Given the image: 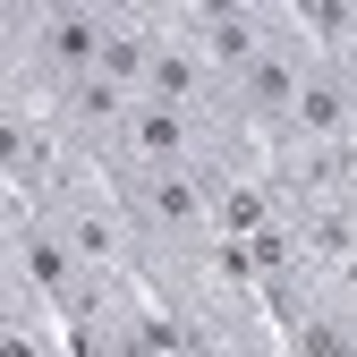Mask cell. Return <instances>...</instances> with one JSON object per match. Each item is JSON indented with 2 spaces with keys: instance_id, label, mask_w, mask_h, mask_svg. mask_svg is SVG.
<instances>
[{
  "instance_id": "1",
  "label": "cell",
  "mask_w": 357,
  "mask_h": 357,
  "mask_svg": "<svg viewBox=\"0 0 357 357\" xmlns=\"http://www.w3.org/2000/svg\"><path fill=\"white\" fill-rule=\"evenodd\" d=\"M0 34H9V102H43L52 111L68 85L102 77V52L119 34V9H102V0H17L9 17H0Z\"/></svg>"
},
{
  "instance_id": "2",
  "label": "cell",
  "mask_w": 357,
  "mask_h": 357,
  "mask_svg": "<svg viewBox=\"0 0 357 357\" xmlns=\"http://www.w3.org/2000/svg\"><path fill=\"white\" fill-rule=\"evenodd\" d=\"M306 77H315V43H306V9H298V26H289L281 43H264V52L230 77V119L247 128L255 145L289 137V119H298V102H306Z\"/></svg>"
},
{
  "instance_id": "3",
  "label": "cell",
  "mask_w": 357,
  "mask_h": 357,
  "mask_svg": "<svg viewBox=\"0 0 357 357\" xmlns=\"http://www.w3.org/2000/svg\"><path fill=\"white\" fill-rule=\"evenodd\" d=\"M188 34L204 43V60L221 68V85H230L264 43H281L289 26H298V9H281V0H188Z\"/></svg>"
}]
</instances>
